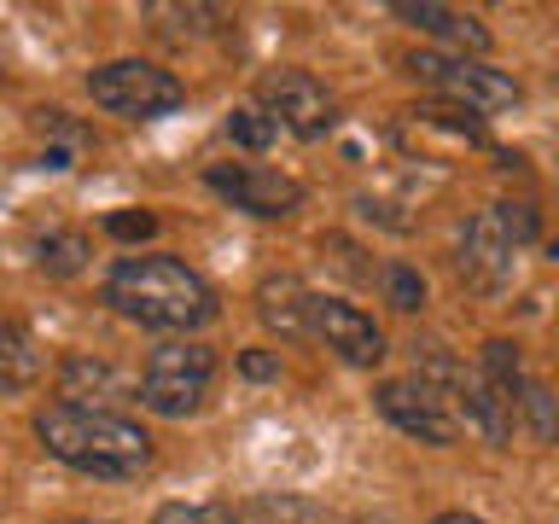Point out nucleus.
I'll return each mask as SVG.
<instances>
[{
  "instance_id": "nucleus-11",
  "label": "nucleus",
  "mask_w": 559,
  "mask_h": 524,
  "mask_svg": "<svg viewBox=\"0 0 559 524\" xmlns=\"http://www.w3.org/2000/svg\"><path fill=\"white\" fill-rule=\"evenodd\" d=\"M391 12L402 17V24H414V29L437 35V41H449L454 52H461V59H484V52H489V29H484L472 12L437 7V0H396Z\"/></svg>"
},
{
  "instance_id": "nucleus-3",
  "label": "nucleus",
  "mask_w": 559,
  "mask_h": 524,
  "mask_svg": "<svg viewBox=\"0 0 559 524\" xmlns=\"http://www.w3.org/2000/svg\"><path fill=\"white\" fill-rule=\"evenodd\" d=\"M210 384H216V349L210 344H192V338H175V344H157L146 367H140V402L164 419H187L204 408Z\"/></svg>"
},
{
  "instance_id": "nucleus-23",
  "label": "nucleus",
  "mask_w": 559,
  "mask_h": 524,
  "mask_svg": "<svg viewBox=\"0 0 559 524\" xmlns=\"http://www.w3.org/2000/svg\"><path fill=\"white\" fill-rule=\"evenodd\" d=\"M239 373H245V379H274L280 361L269 356V349H245V356H239Z\"/></svg>"
},
{
  "instance_id": "nucleus-13",
  "label": "nucleus",
  "mask_w": 559,
  "mask_h": 524,
  "mask_svg": "<svg viewBox=\"0 0 559 524\" xmlns=\"http://www.w3.org/2000/svg\"><path fill=\"white\" fill-rule=\"evenodd\" d=\"M105 396H129V379H122L111 361H99V356H64L59 361V402L99 408Z\"/></svg>"
},
{
  "instance_id": "nucleus-14",
  "label": "nucleus",
  "mask_w": 559,
  "mask_h": 524,
  "mask_svg": "<svg viewBox=\"0 0 559 524\" xmlns=\"http://www.w3.org/2000/svg\"><path fill=\"white\" fill-rule=\"evenodd\" d=\"M41 373H47L41 344H35L17 321H0V396L35 391V384H41Z\"/></svg>"
},
{
  "instance_id": "nucleus-21",
  "label": "nucleus",
  "mask_w": 559,
  "mask_h": 524,
  "mask_svg": "<svg viewBox=\"0 0 559 524\" xmlns=\"http://www.w3.org/2000/svg\"><path fill=\"white\" fill-rule=\"evenodd\" d=\"M519 408L531 414V431L542 437V443H554L559 437V408H554V396L542 391V384H524V396H519Z\"/></svg>"
},
{
  "instance_id": "nucleus-8",
  "label": "nucleus",
  "mask_w": 559,
  "mask_h": 524,
  "mask_svg": "<svg viewBox=\"0 0 559 524\" xmlns=\"http://www.w3.org/2000/svg\"><path fill=\"white\" fill-rule=\"evenodd\" d=\"M309 332L326 338V349H338L349 367H373L384 361V332L373 314H361L344 297H309Z\"/></svg>"
},
{
  "instance_id": "nucleus-16",
  "label": "nucleus",
  "mask_w": 559,
  "mask_h": 524,
  "mask_svg": "<svg viewBox=\"0 0 559 524\" xmlns=\"http://www.w3.org/2000/svg\"><path fill=\"white\" fill-rule=\"evenodd\" d=\"M35 262H41L52 279H70L87 262V239L82 234H47L41 245H35Z\"/></svg>"
},
{
  "instance_id": "nucleus-10",
  "label": "nucleus",
  "mask_w": 559,
  "mask_h": 524,
  "mask_svg": "<svg viewBox=\"0 0 559 524\" xmlns=\"http://www.w3.org/2000/svg\"><path fill=\"white\" fill-rule=\"evenodd\" d=\"M513 257H519V245H513V234L501 227L496 204L478 210V216L461 227V274H466V286L501 291L507 274H513Z\"/></svg>"
},
{
  "instance_id": "nucleus-24",
  "label": "nucleus",
  "mask_w": 559,
  "mask_h": 524,
  "mask_svg": "<svg viewBox=\"0 0 559 524\" xmlns=\"http://www.w3.org/2000/svg\"><path fill=\"white\" fill-rule=\"evenodd\" d=\"M431 524H484V519L478 513H437Z\"/></svg>"
},
{
  "instance_id": "nucleus-17",
  "label": "nucleus",
  "mask_w": 559,
  "mask_h": 524,
  "mask_svg": "<svg viewBox=\"0 0 559 524\" xmlns=\"http://www.w3.org/2000/svg\"><path fill=\"white\" fill-rule=\"evenodd\" d=\"M152 524H234V507H216V501H169V507H157Z\"/></svg>"
},
{
  "instance_id": "nucleus-9",
  "label": "nucleus",
  "mask_w": 559,
  "mask_h": 524,
  "mask_svg": "<svg viewBox=\"0 0 559 524\" xmlns=\"http://www.w3.org/2000/svg\"><path fill=\"white\" fill-rule=\"evenodd\" d=\"M373 402H379V414L391 419L396 431L419 437V443H431V449H449V443H454V414L426 391V384H414V379H384L379 391H373Z\"/></svg>"
},
{
  "instance_id": "nucleus-15",
  "label": "nucleus",
  "mask_w": 559,
  "mask_h": 524,
  "mask_svg": "<svg viewBox=\"0 0 559 524\" xmlns=\"http://www.w3.org/2000/svg\"><path fill=\"white\" fill-rule=\"evenodd\" d=\"M251 524H338L321 501H304V496H262L251 507Z\"/></svg>"
},
{
  "instance_id": "nucleus-22",
  "label": "nucleus",
  "mask_w": 559,
  "mask_h": 524,
  "mask_svg": "<svg viewBox=\"0 0 559 524\" xmlns=\"http://www.w3.org/2000/svg\"><path fill=\"white\" fill-rule=\"evenodd\" d=\"M105 234H117V239H152L157 234V216H152V210H111V216H105Z\"/></svg>"
},
{
  "instance_id": "nucleus-4",
  "label": "nucleus",
  "mask_w": 559,
  "mask_h": 524,
  "mask_svg": "<svg viewBox=\"0 0 559 524\" xmlns=\"http://www.w3.org/2000/svg\"><path fill=\"white\" fill-rule=\"evenodd\" d=\"M87 94H94L99 111L146 122V117H169L175 105L187 99V87L152 59H111V64H99L94 76H87Z\"/></svg>"
},
{
  "instance_id": "nucleus-12",
  "label": "nucleus",
  "mask_w": 559,
  "mask_h": 524,
  "mask_svg": "<svg viewBox=\"0 0 559 524\" xmlns=\"http://www.w3.org/2000/svg\"><path fill=\"white\" fill-rule=\"evenodd\" d=\"M309 286L304 279H292V274H274V279H262L257 286V314H262V326L280 332V338H309Z\"/></svg>"
},
{
  "instance_id": "nucleus-6",
  "label": "nucleus",
  "mask_w": 559,
  "mask_h": 524,
  "mask_svg": "<svg viewBox=\"0 0 559 524\" xmlns=\"http://www.w3.org/2000/svg\"><path fill=\"white\" fill-rule=\"evenodd\" d=\"M257 99H262V117L274 122V129H286L297 140H314L332 129V94L321 76H309V70H269V76L257 82Z\"/></svg>"
},
{
  "instance_id": "nucleus-20",
  "label": "nucleus",
  "mask_w": 559,
  "mask_h": 524,
  "mask_svg": "<svg viewBox=\"0 0 559 524\" xmlns=\"http://www.w3.org/2000/svg\"><path fill=\"white\" fill-rule=\"evenodd\" d=\"M274 134H280V129H274L262 111H251V105H239V111L227 117V140H239V146H251V152H262Z\"/></svg>"
},
{
  "instance_id": "nucleus-7",
  "label": "nucleus",
  "mask_w": 559,
  "mask_h": 524,
  "mask_svg": "<svg viewBox=\"0 0 559 524\" xmlns=\"http://www.w3.org/2000/svg\"><path fill=\"white\" fill-rule=\"evenodd\" d=\"M210 192H222L234 210L245 216H292L297 204H304V181L297 175H280L269 164H210Z\"/></svg>"
},
{
  "instance_id": "nucleus-1",
  "label": "nucleus",
  "mask_w": 559,
  "mask_h": 524,
  "mask_svg": "<svg viewBox=\"0 0 559 524\" xmlns=\"http://www.w3.org/2000/svg\"><path fill=\"white\" fill-rule=\"evenodd\" d=\"M35 437L52 461L87 478H140L152 466V437L140 419L111 408H82V402H47L35 414Z\"/></svg>"
},
{
  "instance_id": "nucleus-18",
  "label": "nucleus",
  "mask_w": 559,
  "mask_h": 524,
  "mask_svg": "<svg viewBox=\"0 0 559 524\" xmlns=\"http://www.w3.org/2000/svg\"><path fill=\"white\" fill-rule=\"evenodd\" d=\"M152 17H169V35H204V29H216L222 24V12L216 7H146Z\"/></svg>"
},
{
  "instance_id": "nucleus-5",
  "label": "nucleus",
  "mask_w": 559,
  "mask_h": 524,
  "mask_svg": "<svg viewBox=\"0 0 559 524\" xmlns=\"http://www.w3.org/2000/svg\"><path fill=\"white\" fill-rule=\"evenodd\" d=\"M408 70L431 94H443L454 111H513L519 105V82L489 70L484 59H461V52H408Z\"/></svg>"
},
{
  "instance_id": "nucleus-19",
  "label": "nucleus",
  "mask_w": 559,
  "mask_h": 524,
  "mask_svg": "<svg viewBox=\"0 0 559 524\" xmlns=\"http://www.w3.org/2000/svg\"><path fill=\"white\" fill-rule=\"evenodd\" d=\"M384 291H391V303L402 314H414L419 303H426V279H419L408 262H391V269H384Z\"/></svg>"
},
{
  "instance_id": "nucleus-2",
  "label": "nucleus",
  "mask_w": 559,
  "mask_h": 524,
  "mask_svg": "<svg viewBox=\"0 0 559 524\" xmlns=\"http://www.w3.org/2000/svg\"><path fill=\"white\" fill-rule=\"evenodd\" d=\"M105 303L122 321L152 326V332H199L216 321V291L204 286V274H192L175 257H117L105 274Z\"/></svg>"
}]
</instances>
